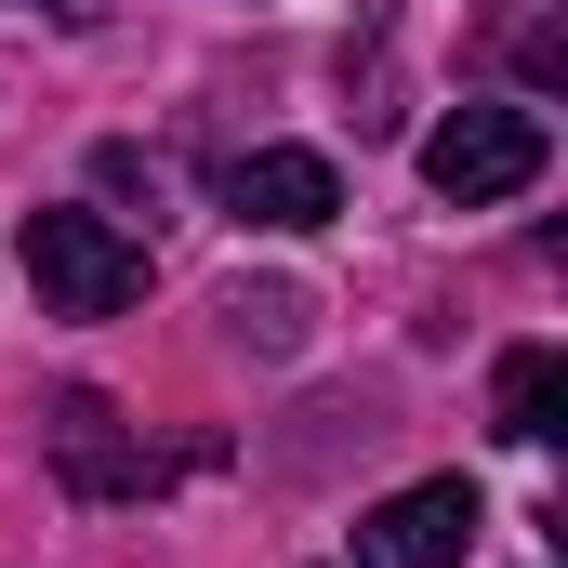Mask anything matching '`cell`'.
<instances>
[{"instance_id": "cell-2", "label": "cell", "mask_w": 568, "mask_h": 568, "mask_svg": "<svg viewBox=\"0 0 568 568\" xmlns=\"http://www.w3.org/2000/svg\"><path fill=\"white\" fill-rule=\"evenodd\" d=\"M27 278L53 317H120L145 291V252L106 225V212H27Z\"/></svg>"}, {"instance_id": "cell-5", "label": "cell", "mask_w": 568, "mask_h": 568, "mask_svg": "<svg viewBox=\"0 0 568 568\" xmlns=\"http://www.w3.org/2000/svg\"><path fill=\"white\" fill-rule=\"evenodd\" d=\"M53 463H67V489H93V503H120V489H145V476H159L106 397H53Z\"/></svg>"}, {"instance_id": "cell-8", "label": "cell", "mask_w": 568, "mask_h": 568, "mask_svg": "<svg viewBox=\"0 0 568 568\" xmlns=\"http://www.w3.org/2000/svg\"><path fill=\"white\" fill-rule=\"evenodd\" d=\"M27 13H53V27H93V0H27Z\"/></svg>"}, {"instance_id": "cell-1", "label": "cell", "mask_w": 568, "mask_h": 568, "mask_svg": "<svg viewBox=\"0 0 568 568\" xmlns=\"http://www.w3.org/2000/svg\"><path fill=\"white\" fill-rule=\"evenodd\" d=\"M542 159H556L542 106H449V120L424 133V185H436V199H463V212H489V199H529Z\"/></svg>"}, {"instance_id": "cell-6", "label": "cell", "mask_w": 568, "mask_h": 568, "mask_svg": "<svg viewBox=\"0 0 568 568\" xmlns=\"http://www.w3.org/2000/svg\"><path fill=\"white\" fill-rule=\"evenodd\" d=\"M489 436H516V449L556 436V344H516V357L489 371Z\"/></svg>"}, {"instance_id": "cell-7", "label": "cell", "mask_w": 568, "mask_h": 568, "mask_svg": "<svg viewBox=\"0 0 568 568\" xmlns=\"http://www.w3.org/2000/svg\"><path fill=\"white\" fill-rule=\"evenodd\" d=\"M503 40H516V80H529V93H556V80H568V40H556V13H542V0H516V13H503Z\"/></svg>"}, {"instance_id": "cell-4", "label": "cell", "mask_w": 568, "mask_h": 568, "mask_svg": "<svg viewBox=\"0 0 568 568\" xmlns=\"http://www.w3.org/2000/svg\"><path fill=\"white\" fill-rule=\"evenodd\" d=\"M225 212H239V225H265V239H304V225H331V212H344V172H331L317 145H252V159L225 172Z\"/></svg>"}, {"instance_id": "cell-3", "label": "cell", "mask_w": 568, "mask_h": 568, "mask_svg": "<svg viewBox=\"0 0 568 568\" xmlns=\"http://www.w3.org/2000/svg\"><path fill=\"white\" fill-rule=\"evenodd\" d=\"M476 529H489V503L463 476H424V489H397V503L357 516V568H463Z\"/></svg>"}]
</instances>
